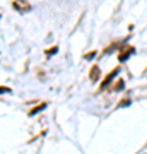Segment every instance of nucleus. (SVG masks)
I'll list each match as a JSON object with an SVG mask.
<instances>
[{
  "label": "nucleus",
  "instance_id": "1",
  "mask_svg": "<svg viewBox=\"0 0 147 154\" xmlns=\"http://www.w3.org/2000/svg\"><path fill=\"white\" fill-rule=\"evenodd\" d=\"M12 5H14V9H16L17 12H21V14H26V12L31 11V5H29L27 0H14Z\"/></svg>",
  "mask_w": 147,
  "mask_h": 154
},
{
  "label": "nucleus",
  "instance_id": "3",
  "mask_svg": "<svg viewBox=\"0 0 147 154\" xmlns=\"http://www.w3.org/2000/svg\"><path fill=\"white\" fill-rule=\"evenodd\" d=\"M96 77H99V69H98V67H94L93 70H91V79L96 81Z\"/></svg>",
  "mask_w": 147,
  "mask_h": 154
},
{
  "label": "nucleus",
  "instance_id": "2",
  "mask_svg": "<svg viewBox=\"0 0 147 154\" xmlns=\"http://www.w3.org/2000/svg\"><path fill=\"white\" fill-rule=\"evenodd\" d=\"M116 72H118V70H115V72H113V74H109V75H108V77H106V81H104V82H103V86H101V88H106V86H108V84H109V82H111V79H113V77H115V75H116Z\"/></svg>",
  "mask_w": 147,
  "mask_h": 154
},
{
  "label": "nucleus",
  "instance_id": "4",
  "mask_svg": "<svg viewBox=\"0 0 147 154\" xmlns=\"http://www.w3.org/2000/svg\"><path fill=\"white\" fill-rule=\"evenodd\" d=\"M44 106H46V105H39L38 108H36V110H33V111H31V115H34V113H38V111H41V110L44 108Z\"/></svg>",
  "mask_w": 147,
  "mask_h": 154
}]
</instances>
